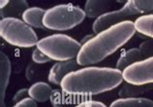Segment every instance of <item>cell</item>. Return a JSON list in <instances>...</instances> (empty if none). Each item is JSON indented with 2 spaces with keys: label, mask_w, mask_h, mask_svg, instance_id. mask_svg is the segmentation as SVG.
<instances>
[{
  "label": "cell",
  "mask_w": 153,
  "mask_h": 107,
  "mask_svg": "<svg viewBox=\"0 0 153 107\" xmlns=\"http://www.w3.org/2000/svg\"><path fill=\"white\" fill-rule=\"evenodd\" d=\"M0 36L11 45L21 48L37 45L39 42L33 28L16 18H6L0 21Z\"/></svg>",
  "instance_id": "6"
},
{
  "label": "cell",
  "mask_w": 153,
  "mask_h": 107,
  "mask_svg": "<svg viewBox=\"0 0 153 107\" xmlns=\"http://www.w3.org/2000/svg\"><path fill=\"white\" fill-rule=\"evenodd\" d=\"M135 28L137 32L143 35L144 37L153 39V14L143 15L137 18Z\"/></svg>",
  "instance_id": "18"
},
{
  "label": "cell",
  "mask_w": 153,
  "mask_h": 107,
  "mask_svg": "<svg viewBox=\"0 0 153 107\" xmlns=\"http://www.w3.org/2000/svg\"><path fill=\"white\" fill-rule=\"evenodd\" d=\"M28 8H29V5L25 0H12L4 9L0 10V17H1V19L6 18H18L17 17L19 15L22 17L23 13Z\"/></svg>",
  "instance_id": "15"
},
{
  "label": "cell",
  "mask_w": 153,
  "mask_h": 107,
  "mask_svg": "<svg viewBox=\"0 0 153 107\" xmlns=\"http://www.w3.org/2000/svg\"><path fill=\"white\" fill-rule=\"evenodd\" d=\"M75 107H108L105 103L97 100H83Z\"/></svg>",
  "instance_id": "23"
},
{
  "label": "cell",
  "mask_w": 153,
  "mask_h": 107,
  "mask_svg": "<svg viewBox=\"0 0 153 107\" xmlns=\"http://www.w3.org/2000/svg\"><path fill=\"white\" fill-rule=\"evenodd\" d=\"M139 49L144 59L153 57V39H146L140 43Z\"/></svg>",
  "instance_id": "19"
},
{
  "label": "cell",
  "mask_w": 153,
  "mask_h": 107,
  "mask_svg": "<svg viewBox=\"0 0 153 107\" xmlns=\"http://www.w3.org/2000/svg\"><path fill=\"white\" fill-rule=\"evenodd\" d=\"M28 96H29V91H28V89H26V88L19 89L14 95L13 101H15L16 103H18V102H19V101H22L23 100H25V98H27Z\"/></svg>",
  "instance_id": "21"
},
{
  "label": "cell",
  "mask_w": 153,
  "mask_h": 107,
  "mask_svg": "<svg viewBox=\"0 0 153 107\" xmlns=\"http://www.w3.org/2000/svg\"><path fill=\"white\" fill-rule=\"evenodd\" d=\"M86 18L85 12L73 4H59L46 11L43 23L45 28L53 31H67L80 24Z\"/></svg>",
  "instance_id": "3"
},
{
  "label": "cell",
  "mask_w": 153,
  "mask_h": 107,
  "mask_svg": "<svg viewBox=\"0 0 153 107\" xmlns=\"http://www.w3.org/2000/svg\"><path fill=\"white\" fill-rule=\"evenodd\" d=\"M9 2H10L9 0H1V1H0V10L4 9V8L9 4Z\"/></svg>",
  "instance_id": "26"
},
{
  "label": "cell",
  "mask_w": 153,
  "mask_h": 107,
  "mask_svg": "<svg viewBox=\"0 0 153 107\" xmlns=\"http://www.w3.org/2000/svg\"><path fill=\"white\" fill-rule=\"evenodd\" d=\"M126 1H111V0H88L84 4V12L86 17L90 18H98L101 15L114 11L116 4H125Z\"/></svg>",
  "instance_id": "8"
},
{
  "label": "cell",
  "mask_w": 153,
  "mask_h": 107,
  "mask_svg": "<svg viewBox=\"0 0 153 107\" xmlns=\"http://www.w3.org/2000/svg\"><path fill=\"white\" fill-rule=\"evenodd\" d=\"M152 11L153 0H129L120 9L108 12L96 18L92 24V30L94 34L97 35L120 22L130 21L129 18L134 17L136 15L147 14Z\"/></svg>",
  "instance_id": "4"
},
{
  "label": "cell",
  "mask_w": 153,
  "mask_h": 107,
  "mask_svg": "<svg viewBox=\"0 0 153 107\" xmlns=\"http://www.w3.org/2000/svg\"><path fill=\"white\" fill-rule=\"evenodd\" d=\"M13 107H38V106H37V102L35 100H32L31 97H27L25 100L16 103Z\"/></svg>",
  "instance_id": "24"
},
{
  "label": "cell",
  "mask_w": 153,
  "mask_h": 107,
  "mask_svg": "<svg viewBox=\"0 0 153 107\" xmlns=\"http://www.w3.org/2000/svg\"><path fill=\"white\" fill-rule=\"evenodd\" d=\"M37 48L51 60L65 62L78 56L82 45L74 38L64 34H53L39 40Z\"/></svg>",
  "instance_id": "5"
},
{
  "label": "cell",
  "mask_w": 153,
  "mask_h": 107,
  "mask_svg": "<svg viewBox=\"0 0 153 107\" xmlns=\"http://www.w3.org/2000/svg\"><path fill=\"white\" fill-rule=\"evenodd\" d=\"M12 73V64L9 57L1 51L0 52V107H5L6 91L10 82Z\"/></svg>",
  "instance_id": "10"
},
{
  "label": "cell",
  "mask_w": 153,
  "mask_h": 107,
  "mask_svg": "<svg viewBox=\"0 0 153 107\" xmlns=\"http://www.w3.org/2000/svg\"><path fill=\"white\" fill-rule=\"evenodd\" d=\"M143 60V57L142 53H140L139 47L138 48L137 47H133V48L127 49L121 53V55H120L117 60V63H116L115 69H117L119 70H124L129 66Z\"/></svg>",
  "instance_id": "14"
},
{
  "label": "cell",
  "mask_w": 153,
  "mask_h": 107,
  "mask_svg": "<svg viewBox=\"0 0 153 107\" xmlns=\"http://www.w3.org/2000/svg\"><path fill=\"white\" fill-rule=\"evenodd\" d=\"M153 90V84L147 85H132L126 83L124 84L121 89L119 90L118 96L120 98L125 97H139V96L144 93H147Z\"/></svg>",
  "instance_id": "17"
},
{
  "label": "cell",
  "mask_w": 153,
  "mask_h": 107,
  "mask_svg": "<svg viewBox=\"0 0 153 107\" xmlns=\"http://www.w3.org/2000/svg\"><path fill=\"white\" fill-rule=\"evenodd\" d=\"M94 36H95V35H93V34H88V35H86V36H84V37H83L82 40H80V42H79V43H80V45H82V46L83 45H85L86 43L89 42L90 40L94 37Z\"/></svg>",
  "instance_id": "25"
},
{
  "label": "cell",
  "mask_w": 153,
  "mask_h": 107,
  "mask_svg": "<svg viewBox=\"0 0 153 107\" xmlns=\"http://www.w3.org/2000/svg\"><path fill=\"white\" fill-rule=\"evenodd\" d=\"M135 22L126 21L95 35L80 48L76 56L79 66L87 67L102 62L126 45L136 34Z\"/></svg>",
  "instance_id": "2"
},
{
  "label": "cell",
  "mask_w": 153,
  "mask_h": 107,
  "mask_svg": "<svg viewBox=\"0 0 153 107\" xmlns=\"http://www.w3.org/2000/svg\"><path fill=\"white\" fill-rule=\"evenodd\" d=\"M108 107H153V100L146 97H119Z\"/></svg>",
  "instance_id": "16"
},
{
  "label": "cell",
  "mask_w": 153,
  "mask_h": 107,
  "mask_svg": "<svg viewBox=\"0 0 153 107\" xmlns=\"http://www.w3.org/2000/svg\"><path fill=\"white\" fill-rule=\"evenodd\" d=\"M82 97L69 95L62 90L54 89L51 97V103L53 107H75L82 101Z\"/></svg>",
  "instance_id": "11"
},
{
  "label": "cell",
  "mask_w": 153,
  "mask_h": 107,
  "mask_svg": "<svg viewBox=\"0 0 153 107\" xmlns=\"http://www.w3.org/2000/svg\"><path fill=\"white\" fill-rule=\"evenodd\" d=\"M121 70L107 67H86L67 74L62 79L61 90L76 97L100 95L115 89L122 83Z\"/></svg>",
  "instance_id": "1"
},
{
  "label": "cell",
  "mask_w": 153,
  "mask_h": 107,
  "mask_svg": "<svg viewBox=\"0 0 153 107\" xmlns=\"http://www.w3.org/2000/svg\"><path fill=\"white\" fill-rule=\"evenodd\" d=\"M28 91H29V97L36 102H46L51 100L53 89L48 83L39 81L32 84Z\"/></svg>",
  "instance_id": "12"
},
{
  "label": "cell",
  "mask_w": 153,
  "mask_h": 107,
  "mask_svg": "<svg viewBox=\"0 0 153 107\" xmlns=\"http://www.w3.org/2000/svg\"><path fill=\"white\" fill-rule=\"evenodd\" d=\"M46 14V11L40 7H30L23 13L22 15V21L26 24H28L31 27L38 29H44L43 19L44 15Z\"/></svg>",
  "instance_id": "13"
},
{
  "label": "cell",
  "mask_w": 153,
  "mask_h": 107,
  "mask_svg": "<svg viewBox=\"0 0 153 107\" xmlns=\"http://www.w3.org/2000/svg\"><path fill=\"white\" fill-rule=\"evenodd\" d=\"M79 64L76 60H70L65 62H57L51 67L49 71V81L51 84L60 85L62 79L70 73L76 70L79 69Z\"/></svg>",
  "instance_id": "9"
},
{
  "label": "cell",
  "mask_w": 153,
  "mask_h": 107,
  "mask_svg": "<svg viewBox=\"0 0 153 107\" xmlns=\"http://www.w3.org/2000/svg\"><path fill=\"white\" fill-rule=\"evenodd\" d=\"M123 79L132 85L153 84V57L135 63L122 71Z\"/></svg>",
  "instance_id": "7"
},
{
  "label": "cell",
  "mask_w": 153,
  "mask_h": 107,
  "mask_svg": "<svg viewBox=\"0 0 153 107\" xmlns=\"http://www.w3.org/2000/svg\"><path fill=\"white\" fill-rule=\"evenodd\" d=\"M32 61L35 64H46V63H49L51 61V59L46 54H44L41 50L36 48L32 52Z\"/></svg>",
  "instance_id": "20"
},
{
  "label": "cell",
  "mask_w": 153,
  "mask_h": 107,
  "mask_svg": "<svg viewBox=\"0 0 153 107\" xmlns=\"http://www.w3.org/2000/svg\"><path fill=\"white\" fill-rule=\"evenodd\" d=\"M37 68H36V66L34 64H29L27 66L26 68V70H25V77L28 81L32 82L35 79L36 75H37Z\"/></svg>",
  "instance_id": "22"
}]
</instances>
